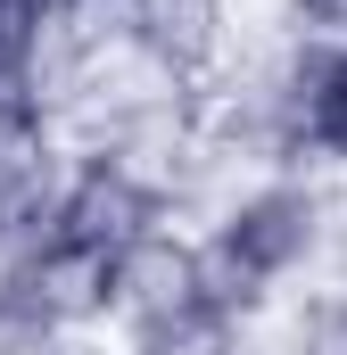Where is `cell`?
Segmentation results:
<instances>
[{"instance_id":"obj_1","label":"cell","mask_w":347,"mask_h":355,"mask_svg":"<svg viewBox=\"0 0 347 355\" xmlns=\"http://www.w3.org/2000/svg\"><path fill=\"white\" fill-rule=\"evenodd\" d=\"M314 240H323V198H314L306 182H264V190H248V198L198 240L207 306H215L223 322H248L264 306V289L289 281V272L314 257Z\"/></svg>"},{"instance_id":"obj_2","label":"cell","mask_w":347,"mask_h":355,"mask_svg":"<svg viewBox=\"0 0 347 355\" xmlns=\"http://www.w3.org/2000/svg\"><path fill=\"white\" fill-rule=\"evenodd\" d=\"M149 232H166V190L149 174H133L124 157H83L75 174H67V198H58V215H50V240L58 248H83V257H124V248H141Z\"/></svg>"},{"instance_id":"obj_3","label":"cell","mask_w":347,"mask_h":355,"mask_svg":"<svg viewBox=\"0 0 347 355\" xmlns=\"http://www.w3.org/2000/svg\"><path fill=\"white\" fill-rule=\"evenodd\" d=\"M182 314H207V281H198V248L174 240V232H149L141 248L116 257V322L141 339L158 322H182Z\"/></svg>"},{"instance_id":"obj_4","label":"cell","mask_w":347,"mask_h":355,"mask_svg":"<svg viewBox=\"0 0 347 355\" xmlns=\"http://www.w3.org/2000/svg\"><path fill=\"white\" fill-rule=\"evenodd\" d=\"M67 198V174L58 157L33 141V132H0V240L17 248H42L50 240V215Z\"/></svg>"},{"instance_id":"obj_5","label":"cell","mask_w":347,"mask_h":355,"mask_svg":"<svg viewBox=\"0 0 347 355\" xmlns=\"http://www.w3.org/2000/svg\"><path fill=\"white\" fill-rule=\"evenodd\" d=\"M133 355H240V322H223V314L207 306V314H182V322L141 331Z\"/></svg>"},{"instance_id":"obj_6","label":"cell","mask_w":347,"mask_h":355,"mask_svg":"<svg viewBox=\"0 0 347 355\" xmlns=\"http://www.w3.org/2000/svg\"><path fill=\"white\" fill-rule=\"evenodd\" d=\"M289 355H347V289L314 297V306L298 314V331H289Z\"/></svg>"},{"instance_id":"obj_7","label":"cell","mask_w":347,"mask_h":355,"mask_svg":"<svg viewBox=\"0 0 347 355\" xmlns=\"http://www.w3.org/2000/svg\"><path fill=\"white\" fill-rule=\"evenodd\" d=\"M289 25L306 42H347V0H289Z\"/></svg>"}]
</instances>
